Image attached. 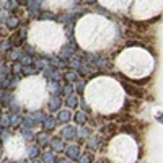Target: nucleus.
Returning <instances> with one entry per match:
<instances>
[{"label": "nucleus", "instance_id": "obj_1", "mask_svg": "<svg viewBox=\"0 0 163 163\" xmlns=\"http://www.w3.org/2000/svg\"><path fill=\"white\" fill-rule=\"evenodd\" d=\"M117 38V28L111 20L98 13L83 15L75 25V39L82 49L100 52L111 47Z\"/></svg>", "mask_w": 163, "mask_h": 163}, {"label": "nucleus", "instance_id": "obj_2", "mask_svg": "<svg viewBox=\"0 0 163 163\" xmlns=\"http://www.w3.org/2000/svg\"><path fill=\"white\" fill-rule=\"evenodd\" d=\"M85 100L90 108L100 114H113L122 108L126 101L124 88L116 78L101 75L85 86Z\"/></svg>", "mask_w": 163, "mask_h": 163}, {"label": "nucleus", "instance_id": "obj_3", "mask_svg": "<svg viewBox=\"0 0 163 163\" xmlns=\"http://www.w3.org/2000/svg\"><path fill=\"white\" fill-rule=\"evenodd\" d=\"M116 69L129 78H145L153 72L155 59L147 49L127 47L121 51L116 57Z\"/></svg>", "mask_w": 163, "mask_h": 163}, {"label": "nucleus", "instance_id": "obj_4", "mask_svg": "<svg viewBox=\"0 0 163 163\" xmlns=\"http://www.w3.org/2000/svg\"><path fill=\"white\" fill-rule=\"evenodd\" d=\"M28 41L43 52H57L65 44V31L55 21H34L28 31Z\"/></svg>", "mask_w": 163, "mask_h": 163}, {"label": "nucleus", "instance_id": "obj_5", "mask_svg": "<svg viewBox=\"0 0 163 163\" xmlns=\"http://www.w3.org/2000/svg\"><path fill=\"white\" fill-rule=\"evenodd\" d=\"M16 100L26 109H39L47 100V83L43 77H26L16 86Z\"/></svg>", "mask_w": 163, "mask_h": 163}, {"label": "nucleus", "instance_id": "obj_6", "mask_svg": "<svg viewBox=\"0 0 163 163\" xmlns=\"http://www.w3.org/2000/svg\"><path fill=\"white\" fill-rule=\"evenodd\" d=\"M139 157V145L129 134H117L109 140L108 158L113 163H136Z\"/></svg>", "mask_w": 163, "mask_h": 163}, {"label": "nucleus", "instance_id": "obj_7", "mask_svg": "<svg viewBox=\"0 0 163 163\" xmlns=\"http://www.w3.org/2000/svg\"><path fill=\"white\" fill-rule=\"evenodd\" d=\"M163 0H132L131 15L136 20H148L160 15Z\"/></svg>", "mask_w": 163, "mask_h": 163}, {"label": "nucleus", "instance_id": "obj_8", "mask_svg": "<svg viewBox=\"0 0 163 163\" xmlns=\"http://www.w3.org/2000/svg\"><path fill=\"white\" fill-rule=\"evenodd\" d=\"M3 148H5L7 157L12 158V160H20V158H23L26 155V144H25V140H23L21 136L8 137L5 140Z\"/></svg>", "mask_w": 163, "mask_h": 163}, {"label": "nucleus", "instance_id": "obj_9", "mask_svg": "<svg viewBox=\"0 0 163 163\" xmlns=\"http://www.w3.org/2000/svg\"><path fill=\"white\" fill-rule=\"evenodd\" d=\"M98 3L111 12H126L127 8H131L132 0H98Z\"/></svg>", "mask_w": 163, "mask_h": 163}, {"label": "nucleus", "instance_id": "obj_10", "mask_svg": "<svg viewBox=\"0 0 163 163\" xmlns=\"http://www.w3.org/2000/svg\"><path fill=\"white\" fill-rule=\"evenodd\" d=\"M43 3L51 12H65V10L72 8L74 0H43Z\"/></svg>", "mask_w": 163, "mask_h": 163}]
</instances>
